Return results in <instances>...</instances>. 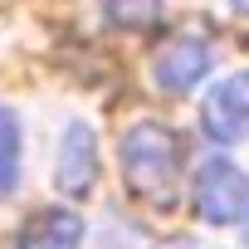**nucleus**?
Instances as JSON below:
<instances>
[{"label": "nucleus", "mask_w": 249, "mask_h": 249, "mask_svg": "<svg viewBox=\"0 0 249 249\" xmlns=\"http://www.w3.org/2000/svg\"><path fill=\"white\" fill-rule=\"evenodd\" d=\"M191 196H196V215L205 225H239L249 215V176L225 157H210L196 171Z\"/></svg>", "instance_id": "nucleus-2"}, {"label": "nucleus", "mask_w": 249, "mask_h": 249, "mask_svg": "<svg viewBox=\"0 0 249 249\" xmlns=\"http://www.w3.org/2000/svg\"><path fill=\"white\" fill-rule=\"evenodd\" d=\"M244 244H249V225H244Z\"/></svg>", "instance_id": "nucleus-10"}, {"label": "nucleus", "mask_w": 249, "mask_h": 249, "mask_svg": "<svg viewBox=\"0 0 249 249\" xmlns=\"http://www.w3.org/2000/svg\"><path fill=\"white\" fill-rule=\"evenodd\" d=\"M98 137H93V127L83 117H73L69 127H64V137H59V166H54V186L64 191V196H73V200H83L93 186H98Z\"/></svg>", "instance_id": "nucleus-4"}, {"label": "nucleus", "mask_w": 249, "mask_h": 249, "mask_svg": "<svg viewBox=\"0 0 249 249\" xmlns=\"http://www.w3.org/2000/svg\"><path fill=\"white\" fill-rule=\"evenodd\" d=\"M20 161H25V127L20 117L0 103V196L20 186Z\"/></svg>", "instance_id": "nucleus-7"}, {"label": "nucleus", "mask_w": 249, "mask_h": 249, "mask_svg": "<svg viewBox=\"0 0 249 249\" xmlns=\"http://www.w3.org/2000/svg\"><path fill=\"white\" fill-rule=\"evenodd\" d=\"M210 64H215V54H210V44L196 39V35H171V39H161L157 54H152L157 83H161L166 93H176V98L191 93V88L210 73Z\"/></svg>", "instance_id": "nucleus-3"}, {"label": "nucleus", "mask_w": 249, "mask_h": 249, "mask_svg": "<svg viewBox=\"0 0 249 249\" xmlns=\"http://www.w3.org/2000/svg\"><path fill=\"white\" fill-rule=\"evenodd\" d=\"M78 244H83V220L73 210H39L15 239V249H78Z\"/></svg>", "instance_id": "nucleus-6"}, {"label": "nucleus", "mask_w": 249, "mask_h": 249, "mask_svg": "<svg viewBox=\"0 0 249 249\" xmlns=\"http://www.w3.org/2000/svg\"><path fill=\"white\" fill-rule=\"evenodd\" d=\"M200 127L220 142V147H234L249 137V69L244 73H230L200 107Z\"/></svg>", "instance_id": "nucleus-5"}, {"label": "nucleus", "mask_w": 249, "mask_h": 249, "mask_svg": "<svg viewBox=\"0 0 249 249\" xmlns=\"http://www.w3.org/2000/svg\"><path fill=\"white\" fill-rule=\"evenodd\" d=\"M230 10L234 15H249V0H230Z\"/></svg>", "instance_id": "nucleus-9"}, {"label": "nucleus", "mask_w": 249, "mask_h": 249, "mask_svg": "<svg viewBox=\"0 0 249 249\" xmlns=\"http://www.w3.org/2000/svg\"><path fill=\"white\" fill-rule=\"evenodd\" d=\"M103 15L117 30H142L161 15V0H103Z\"/></svg>", "instance_id": "nucleus-8"}, {"label": "nucleus", "mask_w": 249, "mask_h": 249, "mask_svg": "<svg viewBox=\"0 0 249 249\" xmlns=\"http://www.w3.org/2000/svg\"><path fill=\"white\" fill-rule=\"evenodd\" d=\"M181 161H186V142L166 127V122H137L122 137V176L127 191L152 200V205H171L181 191Z\"/></svg>", "instance_id": "nucleus-1"}]
</instances>
